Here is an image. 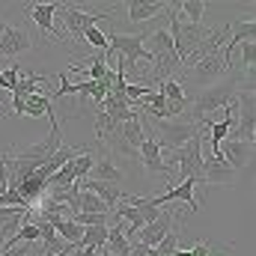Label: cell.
<instances>
[{"label":"cell","mask_w":256,"mask_h":256,"mask_svg":"<svg viewBox=\"0 0 256 256\" xmlns=\"http://www.w3.org/2000/svg\"><path fill=\"white\" fill-rule=\"evenodd\" d=\"M208 250H212V244H208V242H200V238H196V242H194V248L188 250V254H191V256H208Z\"/></svg>","instance_id":"obj_31"},{"label":"cell","mask_w":256,"mask_h":256,"mask_svg":"<svg viewBox=\"0 0 256 256\" xmlns=\"http://www.w3.org/2000/svg\"><path fill=\"white\" fill-rule=\"evenodd\" d=\"M218 152H220V158H224L236 173L244 170V167L250 164V158H254V146L244 143V140H224Z\"/></svg>","instance_id":"obj_14"},{"label":"cell","mask_w":256,"mask_h":256,"mask_svg":"<svg viewBox=\"0 0 256 256\" xmlns=\"http://www.w3.org/2000/svg\"><path fill=\"white\" fill-rule=\"evenodd\" d=\"M137 116H140L143 134L152 137L164 152H173V149L185 146L188 140H194L196 134H202L194 120H152L146 114H137Z\"/></svg>","instance_id":"obj_1"},{"label":"cell","mask_w":256,"mask_h":256,"mask_svg":"<svg viewBox=\"0 0 256 256\" xmlns=\"http://www.w3.org/2000/svg\"><path fill=\"white\" fill-rule=\"evenodd\" d=\"M78 212L80 214H108V206L90 191H78Z\"/></svg>","instance_id":"obj_22"},{"label":"cell","mask_w":256,"mask_h":256,"mask_svg":"<svg viewBox=\"0 0 256 256\" xmlns=\"http://www.w3.org/2000/svg\"><path fill=\"white\" fill-rule=\"evenodd\" d=\"M236 114H238V122H232V137L230 140H244V143H256V98L254 92H244L238 90L236 96Z\"/></svg>","instance_id":"obj_5"},{"label":"cell","mask_w":256,"mask_h":256,"mask_svg":"<svg viewBox=\"0 0 256 256\" xmlns=\"http://www.w3.org/2000/svg\"><path fill=\"white\" fill-rule=\"evenodd\" d=\"M254 36H256V21H254V18H242V21L230 24L226 48L220 51V54H224V60L230 63V60H232V51H236V48H242L244 42H254Z\"/></svg>","instance_id":"obj_12"},{"label":"cell","mask_w":256,"mask_h":256,"mask_svg":"<svg viewBox=\"0 0 256 256\" xmlns=\"http://www.w3.org/2000/svg\"><path fill=\"white\" fill-rule=\"evenodd\" d=\"M42 220H48V224L54 226L57 236H63V244L68 248V250L78 248V242H80V236H84V226H78L72 218H60V214H45Z\"/></svg>","instance_id":"obj_17"},{"label":"cell","mask_w":256,"mask_h":256,"mask_svg":"<svg viewBox=\"0 0 256 256\" xmlns=\"http://www.w3.org/2000/svg\"><path fill=\"white\" fill-rule=\"evenodd\" d=\"M92 164H96V155H92V152H78V155L72 158V167H74V182L86 179V176H90V170H92Z\"/></svg>","instance_id":"obj_24"},{"label":"cell","mask_w":256,"mask_h":256,"mask_svg":"<svg viewBox=\"0 0 256 256\" xmlns=\"http://www.w3.org/2000/svg\"><path fill=\"white\" fill-rule=\"evenodd\" d=\"M54 18L66 21V27H68V33H72V39H80V42H84V30H86V27H98V21H102V18H110V9L86 12V9L72 6V3H57Z\"/></svg>","instance_id":"obj_4"},{"label":"cell","mask_w":256,"mask_h":256,"mask_svg":"<svg viewBox=\"0 0 256 256\" xmlns=\"http://www.w3.org/2000/svg\"><path fill=\"white\" fill-rule=\"evenodd\" d=\"M179 12H185L188 24H196V27H200L202 12H206V3H202V0H179Z\"/></svg>","instance_id":"obj_25"},{"label":"cell","mask_w":256,"mask_h":256,"mask_svg":"<svg viewBox=\"0 0 256 256\" xmlns=\"http://www.w3.org/2000/svg\"><path fill=\"white\" fill-rule=\"evenodd\" d=\"M167 102H176V104H185V102H191L188 96H185V86H182V80L179 78H170V80H161V90H158Z\"/></svg>","instance_id":"obj_23"},{"label":"cell","mask_w":256,"mask_h":256,"mask_svg":"<svg viewBox=\"0 0 256 256\" xmlns=\"http://www.w3.org/2000/svg\"><path fill=\"white\" fill-rule=\"evenodd\" d=\"M78 256H96V250H90V248H80V250H74Z\"/></svg>","instance_id":"obj_32"},{"label":"cell","mask_w":256,"mask_h":256,"mask_svg":"<svg viewBox=\"0 0 256 256\" xmlns=\"http://www.w3.org/2000/svg\"><path fill=\"white\" fill-rule=\"evenodd\" d=\"M170 3H152V0H131L128 3V21H149L161 15Z\"/></svg>","instance_id":"obj_18"},{"label":"cell","mask_w":256,"mask_h":256,"mask_svg":"<svg viewBox=\"0 0 256 256\" xmlns=\"http://www.w3.org/2000/svg\"><path fill=\"white\" fill-rule=\"evenodd\" d=\"M108 244V226H84V236L78 242V248H90V250H102Z\"/></svg>","instance_id":"obj_21"},{"label":"cell","mask_w":256,"mask_h":256,"mask_svg":"<svg viewBox=\"0 0 256 256\" xmlns=\"http://www.w3.org/2000/svg\"><path fill=\"white\" fill-rule=\"evenodd\" d=\"M74 188L78 191H90L96 194L104 206H108V212H114L120 202H122V185H108V182H92V179H80V182H74Z\"/></svg>","instance_id":"obj_13"},{"label":"cell","mask_w":256,"mask_h":256,"mask_svg":"<svg viewBox=\"0 0 256 256\" xmlns=\"http://www.w3.org/2000/svg\"><path fill=\"white\" fill-rule=\"evenodd\" d=\"M137 158L143 161V167H146V173H158V176H170L167 182H173V173H170V167L164 164V149L152 140V137H146L143 143H140V149H137Z\"/></svg>","instance_id":"obj_9"},{"label":"cell","mask_w":256,"mask_h":256,"mask_svg":"<svg viewBox=\"0 0 256 256\" xmlns=\"http://www.w3.org/2000/svg\"><path fill=\"white\" fill-rule=\"evenodd\" d=\"M9 191V170H6V152H0V200Z\"/></svg>","instance_id":"obj_29"},{"label":"cell","mask_w":256,"mask_h":256,"mask_svg":"<svg viewBox=\"0 0 256 256\" xmlns=\"http://www.w3.org/2000/svg\"><path fill=\"white\" fill-rule=\"evenodd\" d=\"M54 12H57V0H51V3H30V6L24 9V15H27L51 42H60L63 36H60L57 27H54Z\"/></svg>","instance_id":"obj_7"},{"label":"cell","mask_w":256,"mask_h":256,"mask_svg":"<svg viewBox=\"0 0 256 256\" xmlns=\"http://www.w3.org/2000/svg\"><path fill=\"white\" fill-rule=\"evenodd\" d=\"M72 220L78 226H108V214H80V212H74Z\"/></svg>","instance_id":"obj_26"},{"label":"cell","mask_w":256,"mask_h":256,"mask_svg":"<svg viewBox=\"0 0 256 256\" xmlns=\"http://www.w3.org/2000/svg\"><path fill=\"white\" fill-rule=\"evenodd\" d=\"M54 108H51V98H48V92H36V96H27L24 98V114L27 116H48Z\"/></svg>","instance_id":"obj_20"},{"label":"cell","mask_w":256,"mask_h":256,"mask_svg":"<svg viewBox=\"0 0 256 256\" xmlns=\"http://www.w3.org/2000/svg\"><path fill=\"white\" fill-rule=\"evenodd\" d=\"M86 179H92V182H108V185H122V182H126V170L116 167V158H114V155H104V158H98V161L92 164V170H90Z\"/></svg>","instance_id":"obj_16"},{"label":"cell","mask_w":256,"mask_h":256,"mask_svg":"<svg viewBox=\"0 0 256 256\" xmlns=\"http://www.w3.org/2000/svg\"><path fill=\"white\" fill-rule=\"evenodd\" d=\"M33 48V36L24 27H6V33L0 36V57H21L24 51Z\"/></svg>","instance_id":"obj_10"},{"label":"cell","mask_w":256,"mask_h":256,"mask_svg":"<svg viewBox=\"0 0 256 256\" xmlns=\"http://www.w3.org/2000/svg\"><path fill=\"white\" fill-rule=\"evenodd\" d=\"M36 224H39V242H42V254H45V256L63 254L66 244H63V238H57L54 226H51L48 220H42V218H36Z\"/></svg>","instance_id":"obj_19"},{"label":"cell","mask_w":256,"mask_h":256,"mask_svg":"<svg viewBox=\"0 0 256 256\" xmlns=\"http://www.w3.org/2000/svg\"><path fill=\"white\" fill-rule=\"evenodd\" d=\"M242 66H244V72H250L256 66V42H244L242 45Z\"/></svg>","instance_id":"obj_28"},{"label":"cell","mask_w":256,"mask_h":256,"mask_svg":"<svg viewBox=\"0 0 256 256\" xmlns=\"http://www.w3.org/2000/svg\"><path fill=\"white\" fill-rule=\"evenodd\" d=\"M202 134H196L194 140H188L185 146L173 149V152H164V164L170 167L173 173V182L176 176L179 179H202Z\"/></svg>","instance_id":"obj_3"},{"label":"cell","mask_w":256,"mask_h":256,"mask_svg":"<svg viewBox=\"0 0 256 256\" xmlns=\"http://www.w3.org/2000/svg\"><path fill=\"white\" fill-rule=\"evenodd\" d=\"M236 179H238V173L220 155L202 158V179L200 182H206V185H236Z\"/></svg>","instance_id":"obj_8"},{"label":"cell","mask_w":256,"mask_h":256,"mask_svg":"<svg viewBox=\"0 0 256 256\" xmlns=\"http://www.w3.org/2000/svg\"><path fill=\"white\" fill-rule=\"evenodd\" d=\"M6 27H9V24H6V21H3V18H0V36H3V33H6Z\"/></svg>","instance_id":"obj_33"},{"label":"cell","mask_w":256,"mask_h":256,"mask_svg":"<svg viewBox=\"0 0 256 256\" xmlns=\"http://www.w3.org/2000/svg\"><path fill=\"white\" fill-rule=\"evenodd\" d=\"M84 42H90L92 48H98V51H104L108 48V36L98 30V27H86L84 30Z\"/></svg>","instance_id":"obj_27"},{"label":"cell","mask_w":256,"mask_h":256,"mask_svg":"<svg viewBox=\"0 0 256 256\" xmlns=\"http://www.w3.org/2000/svg\"><path fill=\"white\" fill-rule=\"evenodd\" d=\"M167 232H173V212H161V214H158V220L146 224V226L137 232V238H134V242H140V244H146V248H158V244L164 242V236H167Z\"/></svg>","instance_id":"obj_11"},{"label":"cell","mask_w":256,"mask_h":256,"mask_svg":"<svg viewBox=\"0 0 256 256\" xmlns=\"http://www.w3.org/2000/svg\"><path fill=\"white\" fill-rule=\"evenodd\" d=\"M9 116H24V96H15L12 92V108L6 110Z\"/></svg>","instance_id":"obj_30"},{"label":"cell","mask_w":256,"mask_h":256,"mask_svg":"<svg viewBox=\"0 0 256 256\" xmlns=\"http://www.w3.org/2000/svg\"><path fill=\"white\" fill-rule=\"evenodd\" d=\"M238 90H242V78H230V80H224V84L202 86V90L194 96V102H191V104H194V122L208 120L212 114H218V110L230 108V104L236 102Z\"/></svg>","instance_id":"obj_2"},{"label":"cell","mask_w":256,"mask_h":256,"mask_svg":"<svg viewBox=\"0 0 256 256\" xmlns=\"http://www.w3.org/2000/svg\"><path fill=\"white\" fill-rule=\"evenodd\" d=\"M194 185H196V179H182L179 185H173L167 194H161V196H149V202L155 206V208H161V206H167V202H188V208L196 212L200 208V202L194 200Z\"/></svg>","instance_id":"obj_15"},{"label":"cell","mask_w":256,"mask_h":256,"mask_svg":"<svg viewBox=\"0 0 256 256\" xmlns=\"http://www.w3.org/2000/svg\"><path fill=\"white\" fill-rule=\"evenodd\" d=\"M226 68H230V63L224 60V54H220V51H212V54H206L202 60H196V63H194L191 68H185V72H188V78L196 80V84H212V80H220Z\"/></svg>","instance_id":"obj_6"}]
</instances>
